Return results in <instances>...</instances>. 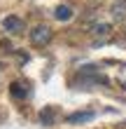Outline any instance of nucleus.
Wrapping results in <instances>:
<instances>
[{"instance_id": "obj_1", "label": "nucleus", "mask_w": 126, "mask_h": 129, "mask_svg": "<svg viewBox=\"0 0 126 129\" xmlns=\"http://www.w3.org/2000/svg\"><path fill=\"white\" fill-rule=\"evenodd\" d=\"M49 40H51V28L49 26L40 24V26L31 28V42L35 47H44V45H49Z\"/></svg>"}, {"instance_id": "obj_2", "label": "nucleus", "mask_w": 126, "mask_h": 129, "mask_svg": "<svg viewBox=\"0 0 126 129\" xmlns=\"http://www.w3.org/2000/svg\"><path fill=\"white\" fill-rule=\"evenodd\" d=\"M110 33H112V26L105 24V21H98V24L91 26V38H93L96 42H105L107 38H110Z\"/></svg>"}, {"instance_id": "obj_3", "label": "nucleus", "mask_w": 126, "mask_h": 129, "mask_svg": "<svg viewBox=\"0 0 126 129\" xmlns=\"http://www.w3.org/2000/svg\"><path fill=\"white\" fill-rule=\"evenodd\" d=\"M3 28L7 33H12V35H19V33L26 31V24H24V19H19V17H7L3 21Z\"/></svg>"}, {"instance_id": "obj_4", "label": "nucleus", "mask_w": 126, "mask_h": 129, "mask_svg": "<svg viewBox=\"0 0 126 129\" xmlns=\"http://www.w3.org/2000/svg\"><path fill=\"white\" fill-rule=\"evenodd\" d=\"M110 14H112L114 21H124L126 19V0H114L112 7H110Z\"/></svg>"}, {"instance_id": "obj_5", "label": "nucleus", "mask_w": 126, "mask_h": 129, "mask_svg": "<svg viewBox=\"0 0 126 129\" xmlns=\"http://www.w3.org/2000/svg\"><path fill=\"white\" fill-rule=\"evenodd\" d=\"M10 94H12L14 99H26L28 94H31V89H28V85H26V82H12Z\"/></svg>"}, {"instance_id": "obj_6", "label": "nucleus", "mask_w": 126, "mask_h": 129, "mask_svg": "<svg viewBox=\"0 0 126 129\" xmlns=\"http://www.w3.org/2000/svg\"><path fill=\"white\" fill-rule=\"evenodd\" d=\"M72 14H75V12H72V7H70V5H58L56 10H54V17H56L58 21H70V19H72Z\"/></svg>"}, {"instance_id": "obj_7", "label": "nucleus", "mask_w": 126, "mask_h": 129, "mask_svg": "<svg viewBox=\"0 0 126 129\" xmlns=\"http://www.w3.org/2000/svg\"><path fill=\"white\" fill-rule=\"evenodd\" d=\"M89 120H93V113H91V110H84V113H72V115H68V124L89 122Z\"/></svg>"}, {"instance_id": "obj_8", "label": "nucleus", "mask_w": 126, "mask_h": 129, "mask_svg": "<svg viewBox=\"0 0 126 129\" xmlns=\"http://www.w3.org/2000/svg\"><path fill=\"white\" fill-rule=\"evenodd\" d=\"M54 117H56V108H44V110L40 113L42 124H47V127H51V124H54Z\"/></svg>"}]
</instances>
